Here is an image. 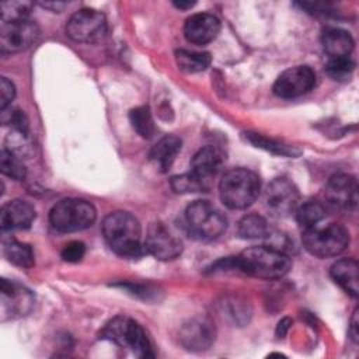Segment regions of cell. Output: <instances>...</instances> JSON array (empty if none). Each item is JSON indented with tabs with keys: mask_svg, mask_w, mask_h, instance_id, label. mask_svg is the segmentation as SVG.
I'll use <instances>...</instances> for the list:
<instances>
[{
	"mask_svg": "<svg viewBox=\"0 0 359 359\" xmlns=\"http://www.w3.org/2000/svg\"><path fill=\"white\" fill-rule=\"evenodd\" d=\"M102 234L111 250L118 255L135 258L146 252L144 243H142L140 223L129 212L109 213L102 222Z\"/></svg>",
	"mask_w": 359,
	"mask_h": 359,
	"instance_id": "6da1fadb",
	"label": "cell"
},
{
	"mask_svg": "<svg viewBox=\"0 0 359 359\" xmlns=\"http://www.w3.org/2000/svg\"><path fill=\"white\" fill-rule=\"evenodd\" d=\"M233 261L234 266L244 273L266 280L285 276L292 265L286 252H282L269 245L250 247L234 257Z\"/></svg>",
	"mask_w": 359,
	"mask_h": 359,
	"instance_id": "7a4b0ae2",
	"label": "cell"
},
{
	"mask_svg": "<svg viewBox=\"0 0 359 359\" xmlns=\"http://www.w3.org/2000/svg\"><path fill=\"white\" fill-rule=\"evenodd\" d=\"M261 182L258 175L248 168L227 171L219 184L222 202L230 209H244L258 198Z\"/></svg>",
	"mask_w": 359,
	"mask_h": 359,
	"instance_id": "3957f363",
	"label": "cell"
},
{
	"mask_svg": "<svg viewBox=\"0 0 359 359\" xmlns=\"http://www.w3.org/2000/svg\"><path fill=\"white\" fill-rule=\"evenodd\" d=\"M188 233L201 241L217 238L227 227L224 215L208 201H195L185 210Z\"/></svg>",
	"mask_w": 359,
	"mask_h": 359,
	"instance_id": "277c9868",
	"label": "cell"
},
{
	"mask_svg": "<svg viewBox=\"0 0 359 359\" xmlns=\"http://www.w3.org/2000/svg\"><path fill=\"white\" fill-rule=\"evenodd\" d=\"M97 217L95 208L86 199L67 198L57 202L49 213L50 224L62 233L81 231L90 227Z\"/></svg>",
	"mask_w": 359,
	"mask_h": 359,
	"instance_id": "5b68a950",
	"label": "cell"
},
{
	"mask_svg": "<svg viewBox=\"0 0 359 359\" xmlns=\"http://www.w3.org/2000/svg\"><path fill=\"white\" fill-rule=\"evenodd\" d=\"M102 338L112 341L118 346L129 348L133 353L140 358H151V344L143 330V327L125 316L114 317L101 332Z\"/></svg>",
	"mask_w": 359,
	"mask_h": 359,
	"instance_id": "8992f818",
	"label": "cell"
},
{
	"mask_svg": "<svg viewBox=\"0 0 359 359\" xmlns=\"http://www.w3.org/2000/svg\"><path fill=\"white\" fill-rule=\"evenodd\" d=\"M304 248L317 258H330L339 255L349 244L348 230L338 223H330L324 227H310L302 236Z\"/></svg>",
	"mask_w": 359,
	"mask_h": 359,
	"instance_id": "52a82bcc",
	"label": "cell"
},
{
	"mask_svg": "<svg viewBox=\"0 0 359 359\" xmlns=\"http://www.w3.org/2000/svg\"><path fill=\"white\" fill-rule=\"evenodd\" d=\"M66 32L76 42H98L107 32L105 15L93 8L79 10L69 18Z\"/></svg>",
	"mask_w": 359,
	"mask_h": 359,
	"instance_id": "ba28073f",
	"label": "cell"
},
{
	"mask_svg": "<svg viewBox=\"0 0 359 359\" xmlns=\"http://www.w3.org/2000/svg\"><path fill=\"white\" fill-rule=\"evenodd\" d=\"M144 250L161 261L177 258L182 251L181 238L163 222H153L144 238Z\"/></svg>",
	"mask_w": 359,
	"mask_h": 359,
	"instance_id": "9c48e42d",
	"label": "cell"
},
{
	"mask_svg": "<svg viewBox=\"0 0 359 359\" xmlns=\"http://www.w3.org/2000/svg\"><path fill=\"white\" fill-rule=\"evenodd\" d=\"M39 29L29 20L1 22L0 49L1 53H15L28 49L38 38Z\"/></svg>",
	"mask_w": 359,
	"mask_h": 359,
	"instance_id": "30bf717a",
	"label": "cell"
},
{
	"mask_svg": "<svg viewBox=\"0 0 359 359\" xmlns=\"http://www.w3.org/2000/svg\"><path fill=\"white\" fill-rule=\"evenodd\" d=\"M316 84V73L309 66H293L278 76L273 93L280 98H296L309 93Z\"/></svg>",
	"mask_w": 359,
	"mask_h": 359,
	"instance_id": "8fae6325",
	"label": "cell"
},
{
	"mask_svg": "<svg viewBox=\"0 0 359 359\" xmlns=\"http://www.w3.org/2000/svg\"><path fill=\"white\" fill-rule=\"evenodd\" d=\"M299 191L292 181L285 177L275 178L269 182L265 191L266 208L275 216H287L296 210L299 205Z\"/></svg>",
	"mask_w": 359,
	"mask_h": 359,
	"instance_id": "7c38bea8",
	"label": "cell"
},
{
	"mask_svg": "<svg viewBox=\"0 0 359 359\" xmlns=\"http://www.w3.org/2000/svg\"><path fill=\"white\" fill-rule=\"evenodd\" d=\"M328 205L342 210H353L358 205V182L349 174L332 175L324 189Z\"/></svg>",
	"mask_w": 359,
	"mask_h": 359,
	"instance_id": "4fadbf2b",
	"label": "cell"
},
{
	"mask_svg": "<svg viewBox=\"0 0 359 359\" xmlns=\"http://www.w3.org/2000/svg\"><path fill=\"white\" fill-rule=\"evenodd\" d=\"M216 337V330L210 318L208 317H194L187 321L180 331L181 345L194 352L208 349Z\"/></svg>",
	"mask_w": 359,
	"mask_h": 359,
	"instance_id": "5bb4252c",
	"label": "cell"
},
{
	"mask_svg": "<svg viewBox=\"0 0 359 359\" xmlns=\"http://www.w3.org/2000/svg\"><path fill=\"white\" fill-rule=\"evenodd\" d=\"M1 293V311L10 314L11 318L28 314L34 306V294L24 286L3 279L0 285Z\"/></svg>",
	"mask_w": 359,
	"mask_h": 359,
	"instance_id": "9a60e30c",
	"label": "cell"
},
{
	"mask_svg": "<svg viewBox=\"0 0 359 359\" xmlns=\"http://www.w3.org/2000/svg\"><path fill=\"white\" fill-rule=\"evenodd\" d=\"M224 161L223 153L215 146L202 147L191 161L189 172L209 191L212 181L222 168Z\"/></svg>",
	"mask_w": 359,
	"mask_h": 359,
	"instance_id": "2e32d148",
	"label": "cell"
},
{
	"mask_svg": "<svg viewBox=\"0 0 359 359\" xmlns=\"http://www.w3.org/2000/svg\"><path fill=\"white\" fill-rule=\"evenodd\" d=\"M220 31V21L216 15L209 13H198L187 18L184 25V35L188 42L195 45H205L213 41Z\"/></svg>",
	"mask_w": 359,
	"mask_h": 359,
	"instance_id": "e0dca14e",
	"label": "cell"
},
{
	"mask_svg": "<svg viewBox=\"0 0 359 359\" xmlns=\"http://www.w3.org/2000/svg\"><path fill=\"white\" fill-rule=\"evenodd\" d=\"M35 219V209L22 199L7 202L0 212V224L3 231L28 229Z\"/></svg>",
	"mask_w": 359,
	"mask_h": 359,
	"instance_id": "ac0fdd59",
	"label": "cell"
},
{
	"mask_svg": "<svg viewBox=\"0 0 359 359\" xmlns=\"http://www.w3.org/2000/svg\"><path fill=\"white\" fill-rule=\"evenodd\" d=\"M181 150V139L172 135L160 139L150 150V160L161 172H167Z\"/></svg>",
	"mask_w": 359,
	"mask_h": 359,
	"instance_id": "d6986e66",
	"label": "cell"
},
{
	"mask_svg": "<svg viewBox=\"0 0 359 359\" xmlns=\"http://www.w3.org/2000/svg\"><path fill=\"white\" fill-rule=\"evenodd\" d=\"M358 269L359 266L355 259L345 258V259L337 261L330 271L334 282L338 283L352 297H358V292H359Z\"/></svg>",
	"mask_w": 359,
	"mask_h": 359,
	"instance_id": "ffe728a7",
	"label": "cell"
},
{
	"mask_svg": "<svg viewBox=\"0 0 359 359\" xmlns=\"http://www.w3.org/2000/svg\"><path fill=\"white\" fill-rule=\"evenodd\" d=\"M323 48L330 57H348L353 49V39L348 31L330 28L324 31Z\"/></svg>",
	"mask_w": 359,
	"mask_h": 359,
	"instance_id": "44dd1931",
	"label": "cell"
},
{
	"mask_svg": "<svg viewBox=\"0 0 359 359\" xmlns=\"http://www.w3.org/2000/svg\"><path fill=\"white\" fill-rule=\"evenodd\" d=\"M245 136V140L250 142L251 144H254L255 147H259L262 150H266L272 154H276V156H283V157H297L302 154V150L294 147V146H290V144H286L283 142H279V140H275L272 137H266L264 135H259V133H254V132H245L244 133Z\"/></svg>",
	"mask_w": 359,
	"mask_h": 359,
	"instance_id": "7402d4cb",
	"label": "cell"
},
{
	"mask_svg": "<svg viewBox=\"0 0 359 359\" xmlns=\"http://www.w3.org/2000/svg\"><path fill=\"white\" fill-rule=\"evenodd\" d=\"M175 62L182 72L198 73L208 69V66L210 65V55L208 52L178 49L175 52Z\"/></svg>",
	"mask_w": 359,
	"mask_h": 359,
	"instance_id": "603a6c76",
	"label": "cell"
},
{
	"mask_svg": "<svg viewBox=\"0 0 359 359\" xmlns=\"http://www.w3.org/2000/svg\"><path fill=\"white\" fill-rule=\"evenodd\" d=\"M3 251L6 258L20 268H31L34 265V251L25 243L8 240L3 245Z\"/></svg>",
	"mask_w": 359,
	"mask_h": 359,
	"instance_id": "cb8c5ba5",
	"label": "cell"
},
{
	"mask_svg": "<svg viewBox=\"0 0 359 359\" xmlns=\"http://www.w3.org/2000/svg\"><path fill=\"white\" fill-rule=\"evenodd\" d=\"M325 217V208L317 201H307L296 208V220L306 230L317 226Z\"/></svg>",
	"mask_w": 359,
	"mask_h": 359,
	"instance_id": "d4e9b609",
	"label": "cell"
},
{
	"mask_svg": "<svg viewBox=\"0 0 359 359\" xmlns=\"http://www.w3.org/2000/svg\"><path fill=\"white\" fill-rule=\"evenodd\" d=\"M238 236L243 238H264L271 233L266 220L259 215H247L238 222Z\"/></svg>",
	"mask_w": 359,
	"mask_h": 359,
	"instance_id": "484cf974",
	"label": "cell"
},
{
	"mask_svg": "<svg viewBox=\"0 0 359 359\" xmlns=\"http://www.w3.org/2000/svg\"><path fill=\"white\" fill-rule=\"evenodd\" d=\"M129 121L132 128L143 139H150L154 135V122L151 112L147 107H137L129 112Z\"/></svg>",
	"mask_w": 359,
	"mask_h": 359,
	"instance_id": "4316f807",
	"label": "cell"
},
{
	"mask_svg": "<svg viewBox=\"0 0 359 359\" xmlns=\"http://www.w3.org/2000/svg\"><path fill=\"white\" fill-rule=\"evenodd\" d=\"M0 170L4 175L15 181H22L27 177V168L22 164L20 156L14 154L6 147L0 153Z\"/></svg>",
	"mask_w": 359,
	"mask_h": 359,
	"instance_id": "83f0119b",
	"label": "cell"
},
{
	"mask_svg": "<svg viewBox=\"0 0 359 359\" xmlns=\"http://www.w3.org/2000/svg\"><path fill=\"white\" fill-rule=\"evenodd\" d=\"M31 7H32V3L29 1H4L0 6L1 21L11 22V21L27 20L31 11Z\"/></svg>",
	"mask_w": 359,
	"mask_h": 359,
	"instance_id": "f1b7e54d",
	"label": "cell"
},
{
	"mask_svg": "<svg viewBox=\"0 0 359 359\" xmlns=\"http://www.w3.org/2000/svg\"><path fill=\"white\" fill-rule=\"evenodd\" d=\"M327 73L330 77H332L334 80L338 81H344V80H349L353 69H355V63L348 57H330L327 66Z\"/></svg>",
	"mask_w": 359,
	"mask_h": 359,
	"instance_id": "f546056e",
	"label": "cell"
},
{
	"mask_svg": "<svg viewBox=\"0 0 359 359\" xmlns=\"http://www.w3.org/2000/svg\"><path fill=\"white\" fill-rule=\"evenodd\" d=\"M171 188L178 194H189V192H206L208 189L191 174L185 172L182 175L172 177Z\"/></svg>",
	"mask_w": 359,
	"mask_h": 359,
	"instance_id": "4dcf8cb0",
	"label": "cell"
},
{
	"mask_svg": "<svg viewBox=\"0 0 359 359\" xmlns=\"http://www.w3.org/2000/svg\"><path fill=\"white\" fill-rule=\"evenodd\" d=\"M1 112H3V122L8 123L13 128V130L28 133L29 125H28V118L24 114V111L13 109L10 114H7L6 111H1Z\"/></svg>",
	"mask_w": 359,
	"mask_h": 359,
	"instance_id": "1f68e13d",
	"label": "cell"
},
{
	"mask_svg": "<svg viewBox=\"0 0 359 359\" xmlns=\"http://www.w3.org/2000/svg\"><path fill=\"white\" fill-rule=\"evenodd\" d=\"M86 252V245L81 241H70L62 250V258L67 262H79Z\"/></svg>",
	"mask_w": 359,
	"mask_h": 359,
	"instance_id": "d6a6232c",
	"label": "cell"
},
{
	"mask_svg": "<svg viewBox=\"0 0 359 359\" xmlns=\"http://www.w3.org/2000/svg\"><path fill=\"white\" fill-rule=\"evenodd\" d=\"M15 95V87L14 84L7 79L1 77L0 80V109L4 111L11 104Z\"/></svg>",
	"mask_w": 359,
	"mask_h": 359,
	"instance_id": "836d02e7",
	"label": "cell"
},
{
	"mask_svg": "<svg viewBox=\"0 0 359 359\" xmlns=\"http://www.w3.org/2000/svg\"><path fill=\"white\" fill-rule=\"evenodd\" d=\"M122 287H125L128 292L136 294V296H142L143 299H149L151 294H154L156 290H151L150 286H144V285H133V283H125L122 285Z\"/></svg>",
	"mask_w": 359,
	"mask_h": 359,
	"instance_id": "e575fe53",
	"label": "cell"
},
{
	"mask_svg": "<svg viewBox=\"0 0 359 359\" xmlns=\"http://www.w3.org/2000/svg\"><path fill=\"white\" fill-rule=\"evenodd\" d=\"M290 324H292V320L287 318V317L282 318V320L278 323V327H276V335H278V338H283V337L286 335L287 330L290 328Z\"/></svg>",
	"mask_w": 359,
	"mask_h": 359,
	"instance_id": "d590c367",
	"label": "cell"
},
{
	"mask_svg": "<svg viewBox=\"0 0 359 359\" xmlns=\"http://www.w3.org/2000/svg\"><path fill=\"white\" fill-rule=\"evenodd\" d=\"M39 6H42L43 8H48V10L59 13L65 7H67V3H65V1H45V3H39Z\"/></svg>",
	"mask_w": 359,
	"mask_h": 359,
	"instance_id": "8d00e7d4",
	"label": "cell"
},
{
	"mask_svg": "<svg viewBox=\"0 0 359 359\" xmlns=\"http://www.w3.org/2000/svg\"><path fill=\"white\" fill-rule=\"evenodd\" d=\"M349 335L355 342L358 341V310L353 311V316L351 320V327H349Z\"/></svg>",
	"mask_w": 359,
	"mask_h": 359,
	"instance_id": "74e56055",
	"label": "cell"
},
{
	"mask_svg": "<svg viewBox=\"0 0 359 359\" xmlns=\"http://www.w3.org/2000/svg\"><path fill=\"white\" fill-rule=\"evenodd\" d=\"M174 6L177 8H181V10H187V8H191L195 6V1H174Z\"/></svg>",
	"mask_w": 359,
	"mask_h": 359,
	"instance_id": "f35d334b",
	"label": "cell"
}]
</instances>
